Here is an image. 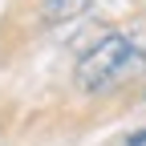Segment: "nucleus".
Returning <instances> with one entry per match:
<instances>
[{
	"mask_svg": "<svg viewBox=\"0 0 146 146\" xmlns=\"http://www.w3.org/2000/svg\"><path fill=\"white\" fill-rule=\"evenodd\" d=\"M146 73V45L130 33H106L77 57V85L85 94H110Z\"/></svg>",
	"mask_w": 146,
	"mask_h": 146,
	"instance_id": "1",
	"label": "nucleus"
},
{
	"mask_svg": "<svg viewBox=\"0 0 146 146\" xmlns=\"http://www.w3.org/2000/svg\"><path fill=\"white\" fill-rule=\"evenodd\" d=\"M94 0H41V25H65L89 12Z\"/></svg>",
	"mask_w": 146,
	"mask_h": 146,
	"instance_id": "2",
	"label": "nucleus"
}]
</instances>
